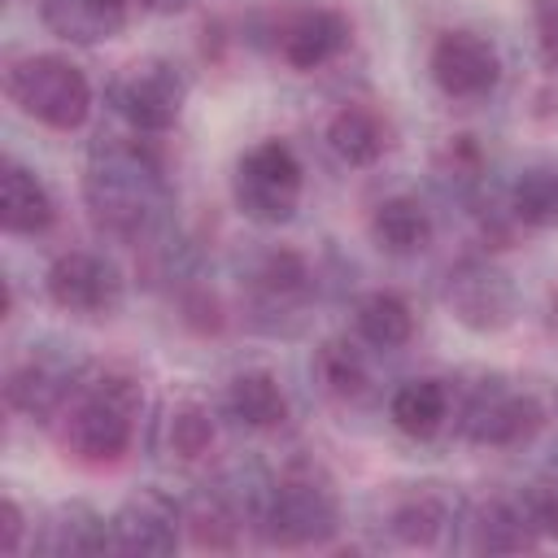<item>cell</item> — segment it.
I'll return each instance as SVG.
<instances>
[{
	"label": "cell",
	"mask_w": 558,
	"mask_h": 558,
	"mask_svg": "<svg viewBox=\"0 0 558 558\" xmlns=\"http://www.w3.org/2000/svg\"><path fill=\"white\" fill-rule=\"evenodd\" d=\"M144 9H153V13H179V9H187L192 0H140Z\"/></svg>",
	"instance_id": "4dcf8cb0"
},
{
	"label": "cell",
	"mask_w": 558,
	"mask_h": 558,
	"mask_svg": "<svg viewBox=\"0 0 558 558\" xmlns=\"http://www.w3.org/2000/svg\"><path fill=\"white\" fill-rule=\"evenodd\" d=\"M44 288L57 310L78 314V318H105L122 305V270L105 253H92V248L61 253L48 266Z\"/></svg>",
	"instance_id": "9c48e42d"
},
{
	"label": "cell",
	"mask_w": 558,
	"mask_h": 558,
	"mask_svg": "<svg viewBox=\"0 0 558 558\" xmlns=\"http://www.w3.org/2000/svg\"><path fill=\"white\" fill-rule=\"evenodd\" d=\"M131 0H44V26L65 44H105L126 26Z\"/></svg>",
	"instance_id": "9a60e30c"
},
{
	"label": "cell",
	"mask_w": 558,
	"mask_h": 558,
	"mask_svg": "<svg viewBox=\"0 0 558 558\" xmlns=\"http://www.w3.org/2000/svg\"><path fill=\"white\" fill-rule=\"evenodd\" d=\"M471 549H488V554H514V549H532L536 545V523H532V514H527V506H523V497L519 501H506V497H493V501H484L475 514H471Z\"/></svg>",
	"instance_id": "2e32d148"
},
{
	"label": "cell",
	"mask_w": 558,
	"mask_h": 558,
	"mask_svg": "<svg viewBox=\"0 0 558 558\" xmlns=\"http://www.w3.org/2000/svg\"><path fill=\"white\" fill-rule=\"evenodd\" d=\"M4 92L26 118H35L52 131H74L92 113V83L83 78V70L74 61H65L57 52H31V57L13 61L4 74Z\"/></svg>",
	"instance_id": "7a4b0ae2"
},
{
	"label": "cell",
	"mask_w": 558,
	"mask_h": 558,
	"mask_svg": "<svg viewBox=\"0 0 558 558\" xmlns=\"http://www.w3.org/2000/svg\"><path fill=\"white\" fill-rule=\"evenodd\" d=\"M388 414H392V423H397L405 436L427 440V436H436V432L445 427V418H449V392H445L440 379H405V384L392 392Z\"/></svg>",
	"instance_id": "44dd1931"
},
{
	"label": "cell",
	"mask_w": 558,
	"mask_h": 558,
	"mask_svg": "<svg viewBox=\"0 0 558 558\" xmlns=\"http://www.w3.org/2000/svg\"><path fill=\"white\" fill-rule=\"evenodd\" d=\"M109 100L118 109V118L144 135H161L179 122L183 100H187V78L174 61L166 57H144L135 65H126L113 83H109Z\"/></svg>",
	"instance_id": "8992f818"
},
{
	"label": "cell",
	"mask_w": 558,
	"mask_h": 558,
	"mask_svg": "<svg viewBox=\"0 0 558 558\" xmlns=\"http://www.w3.org/2000/svg\"><path fill=\"white\" fill-rule=\"evenodd\" d=\"M301 187H305L301 161L283 140H262L235 161L231 192L248 222H262V227L288 222L301 205Z\"/></svg>",
	"instance_id": "5b68a950"
},
{
	"label": "cell",
	"mask_w": 558,
	"mask_h": 558,
	"mask_svg": "<svg viewBox=\"0 0 558 558\" xmlns=\"http://www.w3.org/2000/svg\"><path fill=\"white\" fill-rule=\"evenodd\" d=\"M0 549L4 554L22 549V510H17L13 497H4V506H0Z\"/></svg>",
	"instance_id": "f546056e"
},
{
	"label": "cell",
	"mask_w": 558,
	"mask_h": 558,
	"mask_svg": "<svg viewBox=\"0 0 558 558\" xmlns=\"http://www.w3.org/2000/svg\"><path fill=\"white\" fill-rule=\"evenodd\" d=\"M135 405H140V388L131 379L105 375L100 384H92V392H83L70 414H65V449L78 462L105 466L118 462L131 449L135 436Z\"/></svg>",
	"instance_id": "3957f363"
},
{
	"label": "cell",
	"mask_w": 558,
	"mask_h": 558,
	"mask_svg": "<svg viewBox=\"0 0 558 558\" xmlns=\"http://www.w3.org/2000/svg\"><path fill=\"white\" fill-rule=\"evenodd\" d=\"M427 70H432V83L449 100H484L501 78V57L484 35L449 31L436 39Z\"/></svg>",
	"instance_id": "30bf717a"
},
{
	"label": "cell",
	"mask_w": 558,
	"mask_h": 558,
	"mask_svg": "<svg viewBox=\"0 0 558 558\" xmlns=\"http://www.w3.org/2000/svg\"><path fill=\"white\" fill-rule=\"evenodd\" d=\"M371 240L392 257L423 253L432 244V214L414 196H388L371 214Z\"/></svg>",
	"instance_id": "e0dca14e"
},
{
	"label": "cell",
	"mask_w": 558,
	"mask_h": 558,
	"mask_svg": "<svg viewBox=\"0 0 558 558\" xmlns=\"http://www.w3.org/2000/svg\"><path fill=\"white\" fill-rule=\"evenodd\" d=\"M78 388V366L52 349H31L4 379V397L17 414L52 418L70 405V392Z\"/></svg>",
	"instance_id": "8fae6325"
},
{
	"label": "cell",
	"mask_w": 558,
	"mask_h": 558,
	"mask_svg": "<svg viewBox=\"0 0 558 558\" xmlns=\"http://www.w3.org/2000/svg\"><path fill=\"white\" fill-rule=\"evenodd\" d=\"M353 327L375 349H401L414 336V314L397 292H366L353 310Z\"/></svg>",
	"instance_id": "603a6c76"
},
{
	"label": "cell",
	"mask_w": 558,
	"mask_h": 558,
	"mask_svg": "<svg viewBox=\"0 0 558 558\" xmlns=\"http://www.w3.org/2000/svg\"><path fill=\"white\" fill-rule=\"evenodd\" d=\"M327 144L344 166H375L384 157V148H388V131L371 109L344 105L327 122Z\"/></svg>",
	"instance_id": "d6986e66"
},
{
	"label": "cell",
	"mask_w": 558,
	"mask_h": 558,
	"mask_svg": "<svg viewBox=\"0 0 558 558\" xmlns=\"http://www.w3.org/2000/svg\"><path fill=\"white\" fill-rule=\"evenodd\" d=\"M257 519H262V536L270 545L305 549V545H323V541L336 536L340 501H336V493L323 475H314L310 466H296L270 488Z\"/></svg>",
	"instance_id": "277c9868"
},
{
	"label": "cell",
	"mask_w": 558,
	"mask_h": 558,
	"mask_svg": "<svg viewBox=\"0 0 558 558\" xmlns=\"http://www.w3.org/2000/svg\"><path fill=\"white\" fill-rule=\"evenodd\" d=\"M449 523H453V506H449V497H445L440 488H432V484L405 493V497L392 506V514H388V527H392V536H397L401 545H436Z\"/></svg>",
	"instance_id": "ffe728a7"
},
{
	"label": "cell",
	"mask_w": 558,
	"mask_h": 558,
	"mask_svg": "<svg viewBox=\"0 0 558 558\" xmlns=\"http://www.w3.org/2000/svg\"><path fill=\"white\" fill-rule=\"evenodd\" d=\"M57 218V201L44 187V179L35 170H26L22 161H4L0 170V227L9 235H39L48 231Z\"/></svg>",
	"instance_id": "5bb4252c"
},
{
	"label": "cell",
	"mask_w": 558,
	"mask_h": 558,
	"mask_svg": "<svg viewBox=\"0 0 558 558\" xmlns=\"http://www.w3.org/2000/svg\"><path fill=\"white\" fill-rule=\"evenodd\" d=\"M39 554H100L109 549V519H100L92 506L70 501L44 523V536L35 541Z\"/></svg>",
	"instance_id": "7402d4cb"
},
{
	"label": "cell",
	"mask_w": 558,
	"mask_h": 558,
	"mask_svg": "<svg viewBox=\"0 0 558 558\" xmlns=\"http://www.w3.org/2000/svg\"><path fill=\"white\" fill-rule=\"evenodd\" d=\"M257 292H262V301L270 310H283V305L305 301V292H310V266H305V257L292 253V248L270 253L262 262V270H257Z\"/></svg>",
	"instance_id": "d4e9b609"
},
{
	"label": "cell",
	"mask_w": 558,
	"mask_h": 558,
	"mask_svg": "<svg viewBox=\"0 0 558 558\" xmlns=\"http://www.w3.org/2000/svg\"><path fill=\"white\" fill-rule=\"evenodd\" d=\"M83 201L100 231H109L118 240H144L166 222L174 192L148 148L105 140L87 157Z\"/></svg>",
	"instance_id": "6da1fadb"
},
{
	"label": "cell",
	"mask_w": 558,
	"mask_h": 558,
	"mask_svg": "<svg viewBox=\"0 0 558 558\" xmlns=\"http://www.w3.org/2000/svg\"><path fill=\"white\" fill-rule=\"evenodd\" d=\"M349 44V22L336 9H301L279 31V52L292 70H318Z\"/></svg>",
	"instance_id": "4fadbf2b"
},
{
	"label": "cell",
	"mask_w": 558,
	"mask_h": 558,
	"mask_svg": "<svg viewBox=\"0 0 558 558\" xmlns=\"http://www.w3.org/2000/svg\"><path fill=\"white\" fill-rule=\"evenodd\" d=\"M510 214L523 227H558V166H527L510 187Z\"/></svg>",
	"instance_id": "cb8c5ba5"
},
{
	"label": "cell",
	"mask_w": 558,
	"mask_h": 558,
	"mask_svg": "<svg viewBox=\"0 0 558 558\" xmlns=\"http://www.w3.org/2000/svg\"><path fill=\"white\" fill-rule=\"evenodd\" d=\"M545 423V410L536 405V397L527 388H514L510 379H484L466 405H462V418H458V432L471 440V445H484V449H510V445H523L532 440V432Z\"/></svg>",
	"instance_id": "ba28073f"
},
{
	"label": "cell",
	"mask_w": 558,
	"mask_h": 558,
	"mask_svg": "<svg viewBox=\"0 0 558 558\" xmlns=\"http://www.w3.org/2000/svg\"><path fill=\"white\" fill-rule=\"evenodd\" d=\"M523 506L536 523L541 536H558V462H549L527 488H523Z\"/></svg>",
	"instance_id": "83f0119b"
},
{
	"label": "cell",
	"mask_w": 558,
	"mask_h": 558,
	"mask_svg": "<svg viewBox=\"0 0 558 558\" xmlns=\"http://www.w3.org/2000/svg\"><path fill=\"white\" fill-rule=\"evenodd\" d=\"M227 410L235 423H244L253 432H270L288 418V397L270 371H240L227 384Z\"/></svg>",
	"instance_id": "ac0fdd59"
},
{
	"label": "cell",
	"mask_w": 558,
	"mask_h": 558,
	"mask_svg": "<svg viewBox=\"0 0 558 558\" xmlns=\"http://www.w3.org/2000/svg\"><path fill=\"white\" fill-rule=\"evenodd\" d=\"M174 545H179V506L157 488L131 493L109 519L113 554H174Z\"/></svg>",
	"instance_id": "7c38bea8"
},
{
	"label": "cell",
	"mask_w": 558,
	"mask_h": 558,
	"mask_svg": "<svg viewBox=\"0 0 558 558\" xmlns=\"http://www.w3.org/2000/svg\"><path fill=\"white\" fill-rule=\"evenodd\" d=\"M449 314L466 327V331H501L514 323V310H519V292H514V279L493 266L488 257H462L449 266L445 275V288H440Z\"/></svg>",
	"instance_id": "52a82bcc"
},
{
	"label": "cell",
	"mask_w": 558,
	"mask_h": 558,
	"mask_svg": "<svg viewBox=\"0 0 558 558\" xmlns=\"http://www.w3.org/2000/svg\"><path fill=\"white\" fill-rule=\"evenodd\" d=\"M214 445V418L201 405H179L170 414V449L179 458H201Z\"/></svg>",
	"instance_id": "4316f807"
},
{
	"label": "cell",
	"mask_w": 558,
	"mask_h": 558,
	"mask_svg": "<svg viewBox=\"0 0 558 558\" xmlns=\"http://www.w3.org/2000/svg\"><path fill=\"white\" fill-rule=\"evenodd\" d=\"M554 314H558V301H554Z\"/></svg>",
	"instance_id": "1f68e13d"
},
{
	"label": "cell",
	"mask_w": 558,
	"mask_h": 558,
	"mask_svg": "<svg viewBox=\"0 0 558 558\" xmlns=\"http://www.w3.org/2000/svg\"><path fill=\"white\" fill-rule=\"evenodd\" d=\"M532 17H536L541 57L549 65H558V0H532Z\"/></svg>",
	"instance_id": "f1b7e54d"
},
{
	"label": "cell",
	"mask_w": 558,
	"mask_h": 558,
	"mask_svg": "<svg viewBox=\"0 0 558 558\" xmlns=\"http://www.w3.org/2000/svg\"><path fill=\"white\" fill-rule=\"evenodd\" d=\"M314 371H318L323 388L336 392V397H357V392L366 388V362H362L357 349L344 344V340H327V344L314 353Z\"/></svg>",
	"instance_id": "484cf974"
}]
</instances>
